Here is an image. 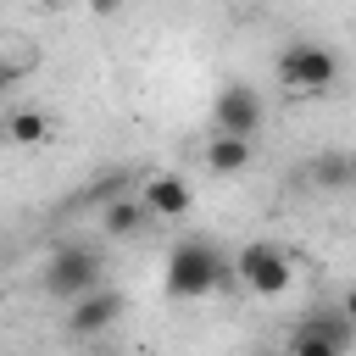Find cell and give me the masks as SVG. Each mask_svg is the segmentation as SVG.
Instances as JSON below:
<instances>
[{"label":"cell","mask_w":356,"mask_h":356,"mask_svg":"<svg viewBox=\"0 0 356 356\" xmlns=\"http://www.w3.org/2000/svg\"><path fill=\"white\" fill-rule=\"evenodd\" d=\"M234 284V267H228V256L211 245V239H178L172 250H167V278H161V289L172 295V300H206V295H217V289H228Z\"/></svg>","instance_id":"obj_1"},{"label":"cell","mask_w":356,"mask_h":356,"mask_svg":"<svg viewBox=\"0 0 356 356\" xmlns=\"http://www.w3.org/2000/svg\"><path fill=\"white\" fill-rule=\"evenodd\" d=\"M106 284V256L89 245V239H61L50 256H44V267H39V289L50 295V300H78V295H89V289H100Z\"/></svg>","instance_id":"obj_2"},{"label":"cell","mask_w":356,"mask_h":356,"mask_svg":"<svg viewBox=\"0 0 356 356\" xmlns=\"http://www.w3.org/2000/svg\"><path fill=\"white\" fill-rule=\"evenodd\" d=\"M228 267H234V284L250 289L256 300H278L289 289V278H295V261H289V250L278 239H250L239 256H228Z\"/></svg>","instance_id":"obj_3"},{"label":"cell","mask_w":356,"mask_h":356,"mask_svg":"<svg viewBox=\"0 0 356 356\" xmlns=\"http://www.w3.org/2000/svg\"><path fill=\"white\" fill-rule=\"evenodd\" d=\"M278 83L289 95H334L339 83V56L328 44H312V39H289L284 56H278Z\"/></svg>","instance_id":"obj_4"},{"label":"cell","mask_w":356,"mask_h":356,"mask_svg":"<svg viewBox=\"0 0 356 356\" xmlns=\"http://www.w3.org/2000/svg\"><path fill=\"white\" fill-rule=\"evenodd\" d=\"M350 339H356V328H350L345 312H312V317L295 328L289 356H345Z\"/></svg>","instance_id":"obj_5"},{"label":"cell","mask_w":356,"mask_h":356,"mask_svg":"<svg viewBox=\"0 0 356 356\" xmlns=\"http://www.w3.org/2000/svg\"><path fill=\"white\" fill-rule=\"evenodd\" d=\"M211 122H217V134H228V139H250V134L261 128V95H256L250 83H222V89L211 95Z\"/></svg>","instance_id":"obj_6"},{"label":"cell","mask_w":356,"mask_h":356,"mask_svg":"<svg viewBox=\"0 0 356 356\" xmlns=\"http://www.w3.org/2000/svg\"><path fill=\"white\" fill-rule=\"evenodd\" d=\"M122 289H111V284H100V289H89V295H78L72 300V312H67V334L72 339H100L106 328H117V317H122Z\"/></svg>","instance_id":"obj_7"},{"label":"cell","mask_w":356,"mask_h":356,"mask_svg":"<svg viewBox=\"0 0 356 356\" xmlns=\"http://www.w3.org/2000/svg\"><path fill=\"white\" fill-rule=\"evenodd\" d=\"M139 206H145L150 217H161V222H184L189 206H195V189H189L178 172H150L145 189H139Z\"/></svg>","instance_id":"obj_8"},{"label":"cell","mask_w":356,"mask_h":356,"mask_svg":"<svg viewBox=\"0 0 356 356\" xmlns=\"http://www.w3.org/2000/svg\"><path fill=\"white\" fill-rule=\"evenodd\" d=\"M150 222V211L139 206V195H111L106 206H100V228L111 234V239H128V234H139Z\"/></svg>","instance_id":"obj_9"},{"label":"cell","mask_w":356,"mask_h":356,"mask_svg":"<svg viewBox=\"0 0 356 356\" xmlns=\"http://www.w3.org/2000/svg\"><path fill=\"white\" fill-rule=\"evenodd\" d=\"M206 167H211L217 178H234V172H245V167H250V139L211 134V139H206Z\"/></svg>","instance_id":"obj_10"},{"label":"cell","mask_w":356,"mask_h":356,"mask_svg":"<svg viewBox=\"0 0 356 356\" xmlns=\"http://www.w3.org/2000/svg\"><path fill=\"white\" fill-rule=\"evenodd\" d=\"M356 178V161L345 156V150H323V156H312V184L317 189H345Z\"/></svg>","instance_id":"obj_11"},{"label":"cell","mask_w":356,"mask_h":356,"mask_svg":"<svg viewBox=\"0 0 356 356\" xmlns=\"http://www.w3.org/2000/svg\"><path fill=\"white\" fill-rule=\"evenodd\" d=\"M50 117L44 111H6V145H44Z\"/></svg>","instance_id":"obj_12"},{"label":"cell","mask_w":356,"mask_h":356,"mask_svg":"<svg viewBox=\"0 0 356 356\" xmlns=\"http://www.w3.org/2000/svg\"><path fill=\"white\" fill-rule=\"evenodd\" d=\"M22 72H28V61H17V56H0V95H11V89L22 83Z\"/></svg>","instance_id":"obj_13"},{"label":"cell","mask_w":356,"mask_h":356,"mask_svg":"<svg viewBox=\"0 0 356 356\" xmlns=\"http://www.w3.org/2000/svg\"><path fill=\"white\" fill-rule=\"evenodd\" d=\"M89 6H95V17H117V6H122V0H89Z\"/></svg>","instance_id":"obj_14"},{"label":"cell","mask_w":356,"mask_h":356,"mask_svg":"<svg viewBox=\"0 0 356 356\" xmlns=\"http://www.w3.org/2000/svg\"><path fill=\"white\" fill-rule=\"evenodd\" d=\"M39 6H50V11H61V6H67V0H39Z\"/></svg>","instance_id":"obj_15"},{"label":"cell","mask_w":356,"mask_h":356,"mask_svg":"<svg viewBox=\"0 0 356 356\" xmlns=\"http://www.w3.org/2000/svg\"><path fill=\"white\" fill-rule=\"evenodd\" d=\"M0 145H6V111H0Z\"/></svg>","instance_id":"obj_16"}]
</instances>
